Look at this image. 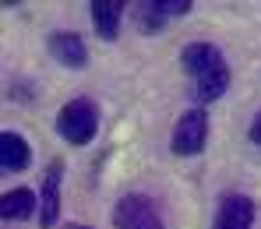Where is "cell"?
I'll list each match as a JSON object with an SVG mask.
<instances>
[{
    "label": "cell",
    "mask_w": 261,
    "mask_h": 229,
    "mask_svg": "<svg viewBox=\"0 0 261 229\" xmlns=\"http://www.w3.org/2000/svg\"><path fill=\"white\" fill-rule=\"evenodd\" d=\"M180 64H184V74L191 81V95L198 102H216L219 95L229 89V67H226V60H222V53L216 46L208 43L184 46Z\"/></svg>",
    "instance_id": "cell-1"
},
{
    "label": "cell",
    "mask_w": 261,
    "mask_h": 229,
    "mask_svg": "<svg viewBox=\"0 0 261 229\" xmlns=\"http://www.w3.org/2000/svg\"><path fill=\"white\" fill-rule=\"evenodd\" d=\"M57 131L71 145H88L95 137V131H99V109H95V102L92 99H71L60 109V117H57Z\"/></svg>",
    "instance_id": "cell-2"
},
{
    "label": "cell",
    "mask_w": 261,
    "mask_h": 229,
    "mask_svg": "<svg viewBox=\"0 0 261 229\" xmlns=\"http://www.w3.org/2000/svg\"><path fill=\"white\" fill-rule=\"evenodd\" d=\"M113 229H163V219H159V212L152 208L148 197L124 194L113 208Z\"/></svg>",
    "instance_id": "cell-3"
},
{
    "label": "cell",
    "mask_w": 261,
    "mask_h": 229,
    "mask_svg": "<svg viewBox=\"0 0 261 229\" xmlns=\"http://www.w3.org/2000/svg\"><path fill=\"white\" fill-rule=\"evenodd\" d=\"M205 137H208V117H205L201 106H194V109H187V113L180 117L170 145H173L176 155H198V152L205 148Z\"/></svg>",
    "instance_id": "cell-4"
},
{
    "label": "cell",
    "mask_w": 261,
    "mask_h": 229,
    "mask_svg": "<svg viewBox=\"0 0 261 229\" xmlns=\"http://www.w3.org/2000/svg\"><path fill=\"white\" fill-rule=\"evenodd\" d=\"M49 56L57 60V64H64L67 71H82L88 64V49H85V39L78 36V32H53L49 36Z\"/></svg>",
    "instance_id": "cell-5"
},
{
    "label": "cell",
    "mask_w": 261,
    "mask_h": 229,
    "mask_svg": "<svg viewBox=\"0 0 261 229\" xmlns=\"http://www.w3.org/2000/svg\"><path fill=\"white\" fill-rule=\"evenodd\" d=\"M251 226H254V201L244 194H226L219 201L212 229H251Z\"/></svg>",
    "instance_id": "cell-6"
},
{
    "label": "cell",
    "mask_w": 261,
    "mask_h": 229,
    "mask_svg": "<svg viewBox=\"0 0 261 229\" xmlns=\"http://www.w3.org/2000/svg\"><path fill=\"white\" fill-rule=\"evenodd\" d=\"M29 159H32V148L25 137L14 134V131H0V177L21 173L29 166Z\"/></svg>",
    "instance_id": "cell-7"
},
{
    "label": "cell",
    "mask_w": 261,
    "mask_h": 229,
    "mask_svg": "<svg viewBox=\"0 0 261 229\" xmlns=\"http://www.w3.org/2000/svg\"><path fill=\"white\" fill-rule=\"evenodd\" d=\"M60 173H64V166L49 162L43 177V197H39V226L43 229L57 226V215H60Z\"/></svg>",
    "instance_id": "cell-8"
},
{
    "label": "cell",
    "mask_w": 261,
    "mask_h": 229,
    "mask_svg": "<svg viewBox=\"0 0 261 229\" xmlns=\"http://www.w3.org/2000/svg\"><path fill=\"white\" fill-rule=\"evenodd\" d=\"M92 11V21H95V32L102 39H117L120 32V14H124V4L120 0H92L88 4Z\"/></svg>",
    "instance_id": "cell-9"
},
{
    "label": "cell",
    "mask_w": 261,
    "mask_h": 229,
    "mask_svg": "<svg viewBox=\"0 0 261 229\" xmlns=\"http://www.w3.org/2000/svg\"><path fill=\"white\" fill-rule=\"evenodd\" d=\"M32 208H36V194L32 190H7V194H0V222H21V219H29L32 215Z\"/></svg>",
    "instance_id": "cell-10"
},
{
    "label": "cell",
    "mask_w": 261,
    "mask_h": 229,
    "mask_svg": "<svg viewBox=\"0 0 261 229\" xmlns=\"http://www.w3.org/2000/svg\"><path fill=\"white\" fill-rule=\"evenodd\" d=\"M148 11H152L159 21H166V18H180V14H187V11H191V0H152Z\"/></svg>",
    "instance_id": "cell-11"
},
{
    "label": "cell",
    "mask_w": 261,
    "mask_h": 229,
    "mask_svg": "<svg viewBox=\"0 0 261 229\" xmlns=\"http://www.w3.org/2000/svg\"><path fill=\"white\" fill-rule=\"evenodd\" d=\"M251 141H254V145L261 148V113L254 117V124H251Z\"/></svg>",
    "instance_id": "cell-12"
},
{
    "label": "cell",
    "mask_w": 261,
    "mask_h": 229,
    "mask_svg": "<svg viewBox=\"0 0 261 229\" xmlns=\"http://www.w3.org/2000/svg\"><path fill=\"white\" fill-rule=\"evenodd\" d=\"M64 229H92V226H78V222H71V226H64Z\"/></svg>",
    "instance_id": "cell-13"
}]
</instances>
